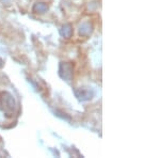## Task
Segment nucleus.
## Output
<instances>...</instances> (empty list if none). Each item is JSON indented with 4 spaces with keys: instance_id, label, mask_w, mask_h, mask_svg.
Segmentation results:
<instances>
[{
    "instance_id": "nucleus-1",
    "label": "nucleus",
    "mask_w": 160,
    "mask_h": 158,
    "mask_svg": "<svg viewBox=\"0 0 160 158\" xmlns=\"http://www.w3.org/2000/svg\"><path fill=\"white\" fill-rule=\"evenodd\" d=\"M62 66L64 67V71H65V73H64V75H62V77H63L64 79H71V77H72V72H73V69H72V66L69 65V64L68 63H62L61 64Z\"/></svg>"
},
{
    "instance_id": "nucleus-4",
    "label": "nucleus",
    "mask_w": 160,
    "mask_h": 158,
    "mask_svg": "<svg viewBox=\"0 0 160 158\" xmlns=\"http://www.w3.org/2000/svg\"><path fill=\"white\" fill-rule=\"evenodd\" d=\"M1 64H2V63H0V66H1Z\"/></svg>"
},
{
    "instance_id": "nucleus-2",
    "label": "nucleus",
    "mask_w": 160,
    "mask_h": 158,
    "mask_svg": "<svg viewBox=\"0 0 160 158\" xmlns=\"http://www.w3.org/2000/svg\"><path fill=\"white\" fill-rule=\"evenodd\" d=\"M62 35H63L64 38H68L69 37L72 35V29H71V26L69 25H66L63 27V29H62Z\"/></svg>"
},
{
    "instance_id": "nucleus-3",
    "label": "nucleus",
    "mask_w": 160,
    "mask_h": 158,
    "mask_svg": "<svg viewBox=\"0 0 160 158\" xmlns=\"http://www.w3.org/2000/svg\"><path fill=\"white\" fill-rule=\"evenodd\" d=\"M35 9H38V11L37 13H44L46 10L48 9V7L46 6V4H44V3H38L37 6L34 7V10Z\"/></svg>"
}]
</instances>
